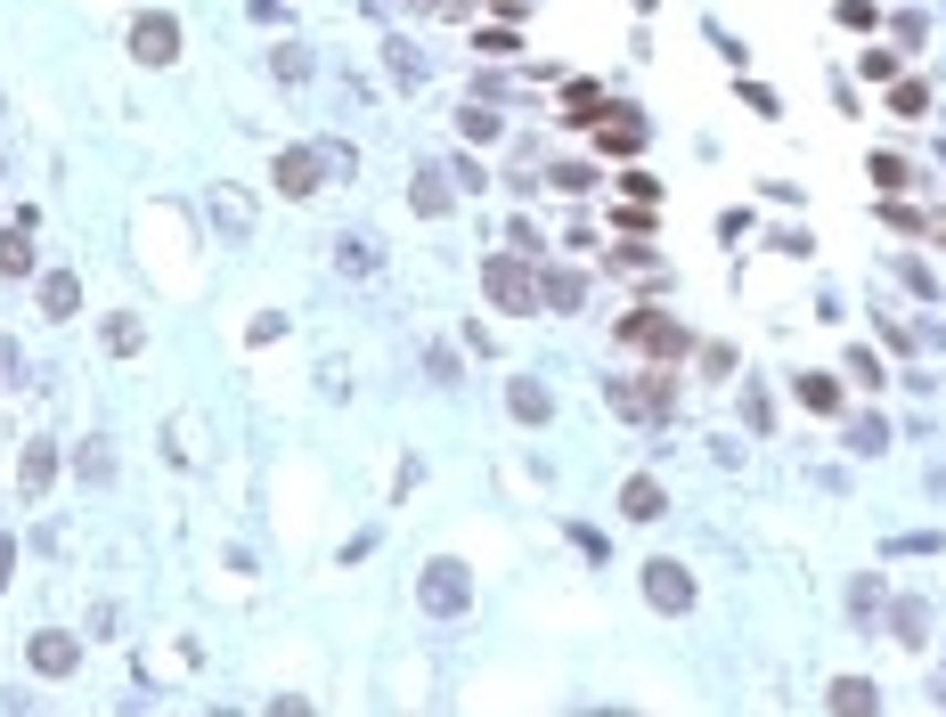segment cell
Wrapping results in <instances>:
<instances>
[{
	"label": "cell",
	"mask_w": 946,
	"mask_h": 717,
	"mask_svg": "<svg viewBox=\"0 0 946 717\" xmlns=\"http://www.w3.org/2000/svg\"><path fill=\"white\" fill-rule=\"evenodd\" d=\"M416 596H425V611L433 620H457V611H474V571L466 563H425V579H416Z\"/></svg>",
	"instance_id": "obj_1"
},
{
	"label": "cell",
	"mask_w": 946,
	"mask_h": 717,
	"mask_svg": "<svg viewBox=\"0 0 946 717\" xmlns=\"http://www.w3.org/2000/svg\"><path fill=\"white\" fill-rule=\"evenodd\" d=\"M481 286H490V302L514 310V319H522V310H539V269L522 261V253H498V261L481 269Z\"/></svg>",
	"instance_id": "obj_2"
},
{
	"label": "cell",
	"mask_w": 946,
	"mask_h": 717,
	"mask_svg": "<svg viewBox=\"0 0 946 717\" xmlns=\"http://www.w3.org/2000/svg\"><path fill=\"white\" fill-rule=\"evenodd\" d=\"M604 399H613L620 416H637V425H669V408H678V392H669V367L653 375V384H628V375H613V384H604Z\"/></svg>",
	"instance_id": "obj_3"
},
{
	"label": "cell",
	"mask_w": 946,
	"mask_h": 717,
	"mask_svg": "<svg viewBox=\"0 0 946 717\" xmlns=\"http://www.w3.org/2000/svg\"><path fill=\"white\" fill-rule=\"evenodd\" d=\"M620 343H628V351H653V358H678V351H685V327L661 319V310H628V319H620Z\"/></svg>",
	"instance_id": "obj_4"
},
{
	"label": "cell",
	"mask_w": 946,
	"mask_h": 717,
	"mask_svg": "<svg viewBox=\"0 0 946 717\" xmlns=\"http://www.w3.org/2000/svg\"><path fill=\"white\" fill-rule=\"evenodd\" d=\"M131 50L147 57V66H172V57H180V25H172V17H139V25H131Z\"/></svg>",
	"instance_id": "obj_5"
},
{
	"label": "cell",
	"mask_w": 946,
	"mask_h": 717,
	"mask_svg": "<svg viewBox=\"0 0 946 717\" xmlns=\"http://www.w3.org/2000/svg\"><path fill=\"white\" fill-rule=\"evenodd\" d=\"M319 180H327V156H319V147H286V156H278V188H286V196H310Z\"/></svg>",
	"instance_id": "obj_6"
},
{
	"label": "cell",
	"mask_w": 946,
	"mask_h": 717,
	"mask_svg": "<svg viewBox=\"0 0 946 717\" xmlns=\"http://www.w3.org/2000/svg\"><path fill=\"white\" fill-rule=\"evenodd\" d=\"M33 668H41V677H66V668H82V636H66V628L33 636Z\"/></svg>",
	"instance_id": "obj_7"
},
{
	"label": "cell",
	"mask_w": 946,
	"mask_h": 717,
	"mask_svg": "<svg viewBox=\"0 0 946 717\" xmlns=\"http://www.w3.org/2000/svg\"><path fill=\"white\" fill-rule=\"evenodd\" d=\"M596 139L613 147V156H637V147H645V115H628V107H604V115H596Z\"/></svg>",
	"instance_id": "obj_8"
},
{
	"label": "cell",
	"mask_w": 946,
	"mask_h": 717,
	"mask_svg": "<svg viewBox=\"0 0 946 717\" xmlns=\"http://www.w3.org/2000/svg\"><path fill=\"white\" fill-rule=\"evenodd\" d=\"M507 408H514V425H546V416H555V392L531 384V375H514V384H507Z\"/></svg>",
	"instance_id": "obj_9"
},
{
	"label": "cell",
	"mask_w": 946,
	"mask_h": 717,
	"mask_svg": "<svg viewBox=\"0 0 946 717\" xmlns=\"http://www.w3.org/2000/svg\"><path fill=\"white\" fill-rule=\"evenodd\" d=\"M645 596H653L661 611H685L693 603V579L678 571V563H653V571H645Z\"/></svg>",
	"instance_id": "obj_10"
},
{
	"label": "cell",
	"mask_w": 946,
	"mask_h": 717,
	"mask_svg": "<svg viewBox=\"0 0 946 717\" xmlns=\"http://www.w3.org/2000/svg\"><path fill=\"white\" fill-rule=\"evenodd\" d=\"M213 221L228 237H245V228H254V196H245V188H213Z\"/></svg>",
	"instance_id": "obj_11"
},
{
	"label": "cell",
	"mask_w": 946,
	"mask_h": 717,
	"mask_svg": "<svg viewBox=\"0 0 946 717\" xmlns=\"http://www.w3.org/2000/svg\"><path fill=\"white\" fill-rule=\"evenodd\" d=\"M539 293H546V310H580L587 302V278H580V269H546Z\"/></svg>",
	"instance_id": "obj_12"
},
{
	"label": "cell",
	"mask_w": 946,
	"mask_h": 717,
	"mask_svg": "<svg viewBox=\"0 0 946 717\" xmlns=\"http://www.w3.org/2000/svg\"><path fill=\"white\" fill-rule=\"evenodd\" d=\"M832 709H840V717H873V709H881L873 677H840V685H832Z\"/></svg>",
	"instance_id": "obj_13"
},
{
	"label": "cell",
	"mask_w": 946,
	"mask_h": 717,
	"mask_svg": "<svg viewBox=\"0 0 946 717\" xmlns=\"http://www.w3.org/2000/svg\"><path fill=\"white\" fill-rule=\"evenodd\" d=\"M408 204H416V213H449V180H440V163H425V172H416Z\"/></svg>",
	"instance_id": "obj_14"
},
{
	"label": "cell",
	"mask_w": 946,
	"mask_h": 717,
	"mask_svg": "<svg viewBox=\"0 0 946 717\" xmlns=\"http://www.w3.org/2000/svg\"><path fill=\"white\" fill-rule=\"evenodd\" d=\"M41 310H50V319H74V310H82V286L66 278V269H57V278H41Z\"/></svg>",
	"instance_id": "obj_15"
},
{
	"label": "cell",
	"mask_w": 946,
	"mask_h": 717,
	"mask_svg": "<svg viewBox=\"0 0 946 717\" xmlns=\"http://www.w3.org/2000/svg\"><path fill=\"white\" fill-rule=\"evenodd\" d=\"M890 636H897V644H922V636H931V611H922L914 596H906V603H890Z\"/></svg>",
	"instance_id": "obj_16"
},
{
	"label": "cell",
	"mask_w": 946,
	"mask_h": 717,
	"mask_svg": "<svg viewBox=\"0 0 946 717\" xmlns=\"http://www.w3.org/2000/svg\"><path fill=\"white\" fill-rule=\"evenodd\" d=\"M74 473H82V481H115V449H107V440H82V449H74Z\"/></svg>",
	"instance_id": "obj_17"
},
{
	"label": "cell",
	"mask_w": 946,
	"mask_h": 717,
	"mask_svg": "<svg viewBox=\"0 0 946 717\" xmlns=\"http://www.w3.org/2000/svg\"><path fill=\"white\" fill-rule=\"evenodd\" d=\"M620 505H628L637 522H653V514H661V481H653V473H637V481L620 490Z\"/></svg>",
	"instance_id": "obj_18"
},
{
	"label": "cell",
	"mask_w": 946,
	"mask_h": 717,
	"mask_svg": "<svg viewBox=\"0 0 946 717\" xmlns=\"http://www.w3.org/2000/svg\"><path fill=\"white\" fill-rule=\"evenodd\" d=\"M563 115H572V122H596V115H604V90H596V82H572V90H563Z\"/></svg>",
	"instance_id": "obj_19"
},
{
	"label": "cell",
	"mask_w": 946,
	"mask_h": 717,
	"mask_svg": "<svg viewBox=\"0 0 946 717\" xmlns=\"http://www.w3.org/2000/svg\"><path fill=\"white\" fill-rule=\"evenodd\" d=\"M50 473H57V449H50V440H33V449H25V490L41 497V490H50Z\"/></svg>",
	"instance_id": "obj_20"
},
{
	"label": "cell",
	"mask_w": 946,
	"mask_h": 717,
	"mask_svg": "<svg viewBox=\"0 0 946 717\" xmlns=\"http://www.w3.org/2000/svg\"><path fill=\"white\" fill-rule=\"evenodd\" d=\"M0 269H9V278H25L33 269V245H25V221L9 228V237H0Z\"/></svg>",
	"instance_id": "obj_21"
},
{
	"label": "cell",
	"mask_w": 946,
	"mask_h": 717,
	"mask_svg": "<svg viewBox=\"0 0 946 717\" xmlns=\"http://www.w3.org/2000/svg\"><path fill=\"white\" fill-rule=\"evenodd\" d=\"M849 449L881 457V449H890V425H881V416H857V425H849Z\"/></svg>",
	"instance_id": "obj_22"
},
{
	"label": "cell",
	"mask_w": 946,
	"mask_h": 717,
	"mask_svg": "<svg viewBox=\"0 0 946 717\" xmlns=\"http://www.w3.org/2000/svg\"><path fill=\"white\" fill-rule=\"evenodd\" d=\"M457 131H466V139H498V115H490V107H474V98H466V107H457Z\"/></svg>",
	"instance_id": "obj_23"
},
{
	"label": "cell",
	"mask_w": 946,
	"mask_h": 717,
	"mask_svg": "<svg viewBox=\"0 0 946 717\" xmlns=\"http://www.w3.org/2000/svg\"><path fill=\"white\" fill-rule=\"evenodd\" d=\"M800 399H808V408H840V384H832V375H800Z\"/></svg>",
	"instance_id": "obj_24"
},
{
	"label": "cell",
	"mask_w": 946,
	"mask_h": 717,
	"mask_svg": "<svg viewBox=\"0 0 946 717\" xmlns=\"http://www.w3.org/2000/svg\"><path fill=\"white\" fill-rule=\"evenodd\" d=\"M840 25H849V33H873L881 9H873V0H840Z\"/></svg>",
	"instance_id": "obj_25"
},
{
	"label": "cell",
	"mask_w": 946,
	"mask_h": 717,
	"mask_svg": "<svg viewBox=\"0 0 946 717\" xmlns=\"http://www.w3.org/2000/svg\"><path fill=\"white\" fill-rule=\"evenodd\" d=\"M890 115H931V90H922V82H897V98H890Z\"/></svg>",
	"instance_id": "obj_26"
},
{
	"label": "cell",
	"mask_w": 946,
	"mask_h": 717,
	"mask_svg": "<svg viewBox=\"0 0 946 717\" xmlns=\"http://www.w3.org/2000/svg\"><path fill=\"white\" fill-rule=\"evenodd\" d=\"M269 66H278V82H302V74H310V50H294V41H286V50L269 57Z\"/></svg>",
	"instance_id": "obj_27"
},
{
	"label": "cell",
	"mask_w": 946,
	"mask_h": 717,
	"mask_svg": "<svg viewBox=\"0 0 946 717\" xmlns=\"http://www.w3.org/2000/svg\"><path fill=\"white\" fill-rule=\"evenodd\" d=\"M392 74H401V82H425V57H416L408 41H392Z\"/></svg>",
	"instance_id": "obj_28"
},
{
	"label": "cell",
	"mask_w": 946,
	"mask_h": 717,
	"mask_svg": "<svg viewBox=\"0 0 946 717\" xmlns=\"http://www.w3.org/2000/svg\"><path fill=\"white\" fill-rule=\"evenodd\" d=\"M897 41H906V50H922V41H931V17L906 9V17H897Z\"/></svg>",
	"instance_id": "obj_29"
},
{
	"label": "cell",
	"mask_w": 946,
	"mask_h": 717,
	"mask_svg": "<svg viewBox=\"0 0 946 717\" xmlns=\"http://www.w3.org/2000/svg\"><path fill=\"white\" fill-rule=\"evenodd\" d=\"M849 375H857V384H865V392H873V384H881V375H890V367H881V358H873V351H849Z\"/></svg>",
	"instance_id": "obj_30"
},
{
	"label": "cell",
	"mask_w": 946,
	"mask_h": 717,
	"mask_svg": "<svg viewBox=\"0 0 946 717\" xmlns=\"http://www.w3.org/2000/svg\"><path fill=\"white\" fill-rule=\"evenodd\" d=\"M107 351H139V319H107Z\"/></svg>",
	"instance_id": "obj_31"
},
{
	"label": "cell",
	"mask_w": 946,
	"mask_h": 717,
	"mask_svg": "<svg viewBox=\"0 0 946 717\" xmlns=\"http://www.w3.org/2000/svg\"><path fill=\"white\" fill-rule=\"evenodd\" d=\"M425 375H433V384H457V358L433 343V351H425Z\"/></svg>",
	"instance_id": "obj_32"
},
{
	"label": "cell",
	"mask_w": 946,
	"mask_h": 717,
	"mask_svg": "<svg viewBox=\"0 0 946 717\" xmlns=\"http://www.w3.org/2000/svg\"><path fill=\"white\" fill-rule=\"evenodd\" d=\"M849 603H857V620H873V611H881V587H873V579H857V587H849Z\"/></svg>",
	"instance_id": "obj_33"
},
{
	"label": "cell",
	"mask_w": 946,
	"mask_h": 717,
	"mask_svg": "<svg viewBox=\"0 0 946 717\" xmlns=\"http://www.w3.org/2000/svg\"><path fill=\"white\" fill-rule=\"evenodd\" d=\"M9 563H17V538H0V587H9Z\"/></svg>",
	"instance_id": "obj_34"
}]
</instances>
